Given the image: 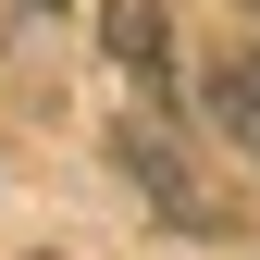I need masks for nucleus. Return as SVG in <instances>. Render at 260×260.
Masks as SVG:
<instances>
[{"instance_id": "f03ea898", "label": "nucleus", "mask_w": 260, "mask_h": 260, "mask_svg": "<svg viewBox=\"0 0 260 260\" xmlns=\"http://www.w3.org/2000/svg\"><path fill=\"white\" fill-rule=\"evenodd\" d=\"M100 38L137 87H174V25H161V0H100Z\"/></svg>"}, {"instance_id": "39448f33", "label": "nucleus", "mask_w": 260, "mask_h": 260, "mask_svg": "<svg viewBox=\"0 0 260 260\" xmlns=\"http://www.w3.org/2000/svg\"><path fill=\"white\" fill-rule=\"evenodd\" d=\"M248 13H260V0H248Z\"/></svg>"}, {"instance_id": "20e7f679", "label": "nucleus", "mask_w": 260, "mask_h": 260, "mask_svg": "<svg viewBox=\"0 0 260 260\" xmlns=\"http://www.w3.org/2000/svg\"><path fill=\"white\" fill-rule=\"evenodd\" d=\"M38 13H62V0H38Z\"/></svg>"}, {"instance_id": "7ed1b4c3", "label": "nucleus", "mask_w": 260, "mask_h": 260, "mask_svg": "<svg viewBox=\"0 0 260 260\" xmlns=\"http://www.w3.org/2000/svg\"><path fill=\"white\" fill-rule=\"evenodd\" d=\"M211 124H223L236 149H260V50H223V62H211Z\"/></svg>"}, {"instance_id": "f257e3e1", "label": "nucleus", "mask_w": 260, "mask_h": 260, "mask_svg": "<svg viewBox=\"0 0 260 260\" xmlns=\"http://www.w3.org/2000/svg\"><path fill=\"white\" fill-rule=\"evenodd\" d=\"M112 137H124V161H137V186H149V199H161V223H186V236H211V199H199V174H186V161H174V137H161V112H137V124H112Z\"/></svg>"}]
</instances>
